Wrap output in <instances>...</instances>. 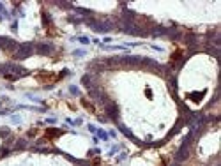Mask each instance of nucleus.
Wrapping results in <instances>:
<instances>
[{
	"instance_id": "nucleus-1",
	"label": "nucleus",
	"mask_w": 221,
	"mask_h": 166,
	"mask_svg": "<svg viewBox=\"0 0 221 166\" xmlns=\"http://www.w3.org/2000/svg\"><path fill=\"white\" fill-rule=\"evenodd\" d=\"M37 80H44V81H55L57 76L55 74H50V73H41L37 74Z\"/></svg>"
}]
</instances>
